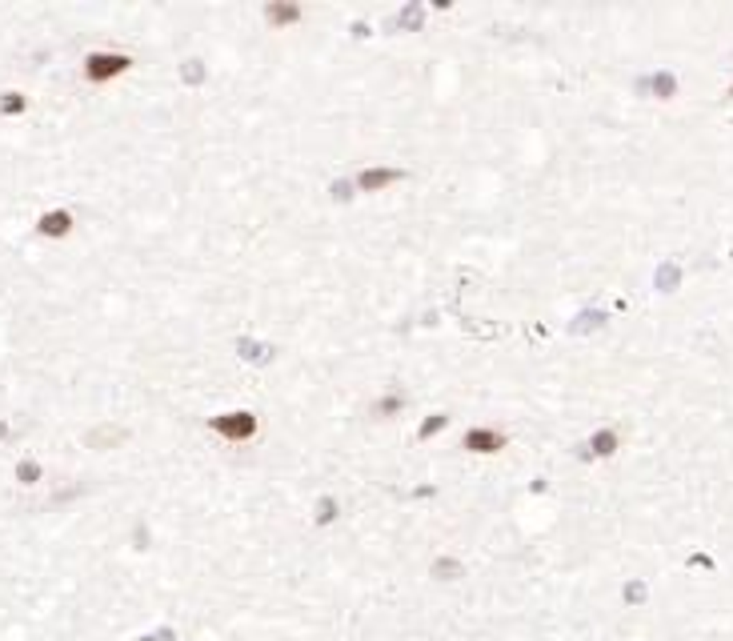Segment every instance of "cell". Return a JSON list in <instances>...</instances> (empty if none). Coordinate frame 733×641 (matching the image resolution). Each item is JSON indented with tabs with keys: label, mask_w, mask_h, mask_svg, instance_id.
Masks as SVG:
<instances>
[{
	"label": "cell",
	"mask_w": 733,
	"mask_h": 641,
	"mask_svg": "<svg viewBox=\"0 0 733 641\" xmlns=\"http://www.w3.org/2000/svg\"><path fill=\"white\" fill-rule=\"evenodd\" d=\"M208 429L221 433L225 441H248V437L257 433V413H248V409H228V413L208 417Z\"/></svg>",
	"instance_id": "obj_1"
},
{
	"label": "cell",
	"mask_w": 733,
	"mask_h": 641,
	"mask_svg": "<svg viewBox=\"0 0 733 641\" xmlns=\"http://www.w3.org/2000/svg\"><path fill=\"white\" fill-rule=\"evenodd\" d=\"M132 60L125 57V53H89L84 57V76L93 80V84H109V80H116L120 73H129Z\"/></svg>",
	"instance_id": "obj_2"
},
{
	"label": "cell",
	"mask_w": 733,
	"mask_h": 641,
	"mask_svg": "<svg viewBox=\"0 0 733 641\" xmlns=\"http://www.w3.org/2000/svg\"><path fill=\"white\" fill-rule=\"evenodd\" d=\"M397 181H405V172L393 169V165H369V169L357 172L361 192H381V189H389V185H397Z\"/></svg>",
	"instance_id": "obj_3"
},
{
	"label": "cell",
	"mask_w": 733,
	"mask_h": 641,
	"mask_svg": "<svg viewBox=\"0 0 733 641\" xmlns=\"http://www.w3.org/2000/svg\"><path fill=\"white\" fill-rule=\"evenodd\" d=\"M37 233L40 237H48V241L69 237V233H73V213H69V208H53V213H44V217L37 221Z\"/></svg>",
	"instance_id": "obj_4"
},
{
	"label": "cell",
	"mask_w": 733,
	"mask_h": 641,
	"mask_svg": "<svg viewBox=\"0 0 733 641\" xmlns=\"http://www.w3.org/2000/svg\"><path fill=\"white\" fill-rule=\"evenodd\" d=\"M461 445L469 453H497V449H505V437L497 433V429H469Z\"/></svg>",
	"instance_id": "obj_5"
},
{
	"label": "cell",
	"mask_w": 733,
	"mask_h": 641,
	"mask_svg": "<svg viewBox=\"0 0 733 641\" xmlns=\"http://www.w3.org/2000/svg\"><path fill=\"white\" fill-rule=\"evenodd\" d=\"M305 17L301 4H293V0H273V4H264V20L269 24H277V28H284V24H297V20Z\"/></svg>",
	"instance_id": "obj_6"
},
{
	"label": "cell",
	"mask_w": 733,
	"mask_h": 641,
	"mask_svg": "<svg viewBox=\"0 0 733 641\" xmlns=\"http://www.w3.org/2000/svg\"><path fill=\"white\" fill-rule=\"evenodd\" d=\"M589 449L597 453V457H609V453L617 449V433H613V429H601V433H593Z\"/></svg>",
	"instance_id": "obj_7"
},
{
	"label": "cell",
	"mask_w": 733,
	"mask_h": 641,
	"mask_svg": "<svg viewBox=\"0 0 733 641\" xmlns=\"http://www.w3.org/2000/svg\"><path fill=\"white\" fill-rule=\"evenodd\" d=\"M445 425H449V417H445V413H433V417H425V421H421L417 437H421V441H429V437H433V433H441Z\"/></svg>",
	"instance_id": "obj_8"
},
{
	"label": "cell",
	"mask_w": 733,
	"mask_h": 641,
	"mask_svg": "<svg viewBox=\"0 0 733 641\" xmlns=\"http://www.w3.org/2000/svg\"><path fill=\"white\" fill-rule=\"evenodd\" d=\"M405 405V393H397V389H389V393L381 397V405H377V417H393L397 409Z\"/></svg>",
	"instance_id": "obj_9"
},
{
	"label": "cell",
	"mask_w": 733,
	"mask_h": 641,
	"mask_svg": "<svg viewBox=\"0 0 733 641\" xmlns=\"http://www.w3.org/2000/svg\"><path fill=\"white\" fill-rule=\"evenodd\" d=\"M24 105H28V100H24L20 93H0V113H4V116L24 113Z\"/></svg>",
	"instance_id": "obj_10"
},
{
	"label": "cell",
	"mask_w": 733,
	"mask_h": 641,
	"mask_svg": "<svg viewBox=\"0 0 733 641\" xmlns=\"http://www.w3.org/2000/svg\"><path fill=\"white\" fill-rule=\"evenodd\" d=\"M17 477H20V481H24V485H33V481H37V477H40V469H37V465H33V461H20Z\"/></svg>",
	"instance_id": "obj_11"
},
{
	"label": "cell",
	"mask_w": 733,
	"mask_h": 641,
	"mask_svg": "<svg viewBox=\"0 0 733 641\" xmlns=\"http://www.w3.org/2000/svg\"><path fill=\"white\" fill-rule=\"evenodd\" d=\"M317 509H320V513H317V521H320V525H325V521H333V501H329V497L320 501Z\"/></svg>",
	"instance_id": "obj_12"
}]
</instances>
